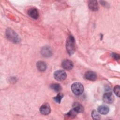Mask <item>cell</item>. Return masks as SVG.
<instances>
[{"instance_id":"cell-1","label":"cell","mask_w":120,"mask_h":120,"mask_svg":"<svg viewBox=\"0 0 120 120\" xmlns=\"http://www.w3.org/2000/svg\"><path fill=\"white\" fill-rule=\"evenodd\" d=\"M66 49L68 53L70 55H72L75 50V43L74 38L70 35L67 40L66 42Z\"/></svg>"},{"instance_id":"cell-2","label":"cell","mask_w":120,"mask_h":120,"mask_svg":"<svg viewBox=\"0 0 120 120\" xmlns=\"http://www.w3.org/2000/svg\"><path fill=\"white\" fill-rule=\"evenodd\" d=\"M5 34L7 38L11 42L14 43H17L20 41L19 36L12 29H7L6 31Z\"/></svg>"},{"instance_id":"cell-3","label":"cell","mask_w":120,"mask_h":120,"mask_svg":"<svg viewBox=\"0 0 120 120\" xmlns=\"http://www.w3.org/2000/svg\"><path fill=\"white\" fill-rule=\"evenodd\" d=\"M72 92L76 95L82 94L84 90V88L82 84L80 82H76L72 84L71 87Z\"/></svg>"},{"instance_id":"cell-4","label":"cell","mask_w":120,"mask_h":120,"mask_svg":"<svg viewBox=\"0 0 120 120\" xmlns=\"http://www.w3.org/2000/svg\"><path fill=\"white\" fill-rule=\"evenodd\" d=\"M54 77L58 81H62L64 80L67 77L66 73L62 70H59L56 71L54 73Z\"/></svg>"},{"instance_id":"cell-5","label":"cell","mask_w":120,"mask_h":120,"mask_svg":"<svg viewBox=\"0 0 120 120\" xmlns=\"http://www.w3.org/2000/svg\"><path fill=\"white\" fill-rule=\"evenodd\" d=\"M103 101L107 104H111L113 103L114 100V96L111 92L105 93L103 97Z\"/></svg>"},{"instance_id":"cell-6","label":"cell","mask_w":120,"mask_h":120,"mask_svg":"<svg viewBox=\"0 0 120 120\" xmlns=\"http://www.w3.org/2000/svg\"><path fill=\"white\" fill-rule=\"evenodd\" d=\"M28 15L31 18L34 19H37L38 18L39 13L38 9L35 8H32L28 11Z\"/></svg>"},{"instance_id":"cell-7","label":"cell","mask_w":120,"mask_h":120,"mask_svg":"<svg viewBox=\"0 0 120 120\" xmlns=\"http://www.w3.org/2000/svg\"><path fill=\"white\" fill-rule=\"evenodd\" d=\"M62 67L66 70H70L72 69L73 68L74 65L72 61L69 60H64L61 64Z\"/></svg>"},{"instance_id":"cell-8","label":"cell","mask_w":120,"mask_h":120,"mask_svg":"<svg viewBox=\"0 0 120 120\" xmlns=\"http://www.w3.org/2000/svg\"><path fill=\"white\" fill-rule=\"evenodd\" d=\"M40 112L44 115H47L50 113L51 112V108L49 105L47 103L43 104L40 107Z\"/></svg>"},{"instance_id":"cell-9","label":"cell","mask_w":120,"mask_h":120,"mask_svg":"<svg viewBox=\"0 0 120 120\" xmlns=\"http://www.w3.org/2000/svg\"><path fill=\"white\" fill-rule=\"evenodd\" d=\"M41 53L43 56L45 57H48L52 55V51L51 48L48 46H45L43 47L41 50Z\"/></svg>"},{"instance_id":"cell-10","label":"cell","mask_w":120,"mask_h":120,"mask_svg":"<svg viewBox=\"0 0 120 120\" xmlns=\"http://www.w3.org/2000/svg\"><path fill=\"white\" fill-rule=\"evenodd\" d=\"M85 78L90 81H95L97 79L96 74L92 71H88L85 74Z\"/></svg>"},{"instance_id":"cell-11","label":"cell","mask_w":120,"mask_h":120,"mask_svg":"<svg viewBox=\"0 0 120 120\" xmlns=\"http://www.w3.org/2000/svg\"><path fill=\"white\" fill-rule=\"evenodd\" d=\"M88 6L91 10L93 11H97L98 9L99 6L97 1L96 0H90L88 2Z\"/></svg>"},{"instance_id":"cell-12","label":"cell","mask_w":120,"mask_h":120,"mask_svg":"<svg viewBox=\"0 0 120 120\" xmlns=\"http://www.w3.org/2000/svg\"><path fill=\"white\" fill-rule=\"evenodd\" d=\"M73 109L77 113L82 112L84 110L83 106L80 103L75 102L73 105Z\"/></svg>"},{"instance_id":"cell-13","label":"cell","mask_w":120,"mask_h":120,"mask_svg":"<svg viewBox=\"0 0 120 120\" xmlns=\"http://www.w3.org/2000/svg\"><path fill=\"white\" fill-rule=\"evenodd\" d=\"M98 112L102 114H107L109 111V107L106 105H101L98 108Z\"/></svg>"},{"instance_id":"cell-14","label":"cell","mask_w":120,"mask_h":120,"mask_svg":"<svg viewBox=\"0 0 120 120\" xmlns=\"http://www.w3.org/2000/svg\"><path fill=\"white\" fill-rule=\"evenodd\" d=\"M37 67L39 71H44L46 69L47 66L45 62L40 61L37 63Z\"/></svg>"},{"instance_id":"cell-15","label":"cell","mask_w":120,"mask_h":120,"mask_svg":"<svg viewBox=\"0 0 120 120\" xmlns=\"http://www.w3.org/2000/svg\"><path fill=\"white\" fill-rule=\"evenodd\" d=\"M77 112H75L73 109L72 110H70L69 112H68L66 114V116H65V117L66 118L65 119H72L73 118H75L76 114H77Z\"/></svg>"},{"instance_id":"cell-16","label":"cell","mask_w":120,"mask_h":120,"mask_svg":"<svg viewBox=\"0 0 120 120\" xmlns=\"http://www.w3.org/2000/svg\"><path fill=\"white\" fill-rule=\"evenodd\" d=\"M50 88L56 92H59L61 90V86L58 83H53L52 84L50 85Z\"/></svg>"},{"instance_id":"cell-17","label":"cell","mask_w":120,"mask_h":120,"mask_svg":"<svg viewBox=\"0 0 120 120\" xmlns=\"http://www.w3.org/2000/svg\"><path fill=\"white\" fill-rule=\"evenodd\" d=\"M91 116L94 120H99L100 119L99 113L95 110L92 111L91 112Z\"/></svg>"},{"instance_id":"cell-18","label":"cell","mask_w":120,"mask_h":120,"mask_svg":"<svg viewBox=\"0 0 120 120\" xmlns=\"http://www.w3.org/2000/svg\"><path fill=\"white\" fill-rule=\"evenodd\" d=\"M62 97H63V95L61 93H59L56 97L53 98V99L56 102L58 103H60L61 100L62 98Z\"/></svg>"},{"instance_id":"cell-19","label":"cell","mask_w":120,"mask_h":120,"mask_svg":"<svg viewBox=\"0 0 120 120\" xmlns=\"http://www.w3.org/2000/svg\"><path fill=\"white\" fill-rule=\"evenodd\" d=\"M120 86L119 85H116L113 89V91L115 93V94L118 96V97H120Z\"/></svg>"},{"instance_id":"cell-20","label":"cell","mask_w":120,"mask_h":120,"mask_svg":"<svg viewBox=\"0 0 120 120\" xmlns=\"http://www.w3.org/2000/svg\"><path fill=\"white\" fill-rule=\"evenodd\" d=\"M112 57L113 58H114L115 60H119V58H120V56L119 54H116V53H113L112 54Z\"/></svg>"}]
</instances>
